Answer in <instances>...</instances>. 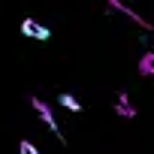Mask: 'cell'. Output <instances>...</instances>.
I'll return each mask as SVG.
<instances>
[{
  "mask_svg": "<svg viewBox=\"0 0 154 154\" xmlns=\"http://www.w3.org/2000/svg\"><path fill=\"white\" fill-rule=\"evenodd\" d=\"M30 106L36 109V115L42 118V124H45V127H48L51 133H57V121H54V115H51V109H48V103H42L39 97H30ZM57 139L63 142V136H60V133H57Z\"/></svg>",
  "mask_w": 154,
  "mask_h": 154,
  "instance_id": "cell-1",
  "label": "cell"
},
{
  "mask_svg": "<svg viewBox=\"0 0 154 154\" xmlns=\"http://www.w3.org/2000/svg\"><path fill=\"white\" fill-rule=\"evenodd\" d=\"M21 36H30V39H48V27H42L39 21H33V18H24L21 21Z\"/></svg>",
  "mask_w": 154,
  "mask_h": 154,
  "instance_id": "cell-2",
  "label": "cell"
},
{
  "mask_svg": "<svg viewBox=\"0 0 154 154\" xmlns=\"http://www.w3.org/2000/svg\"><path fill=\"white\" fill-rule=\"evenodd\" d=\"M115 112H118L121 118H136V109L130 106V97H127V94H118V106H115Z\"/></svg>",
  "mask_w": 154,
  "mask_h": 154,
  "instance_id": "cell-3",
  "label": "cell"
},
{
  "mask_svg": "<svg viewBox=\"0 0 154 154\" xmlns=\"http://www.w3.org/2000/svg\"><path fill=\"white\" fill-rule=\"evenodd\" d=\"M57 103H60V106H63L66 112H82V103L75 100L72 94H60V97H57Z\"/></svg>",
  "mask_w": 154,
  "mask_h": 154,
  "instance_id": "cell-4",
  "label": "cell"
},
{
  "mask_svg": "<svg viewBox=\"0 0 154 154\" xmlns=\"http://www.w3.org/2000/svg\"><path fill=\"white\" fill-rule=\"evenodd\" d=\"M139 72H142V75H154V51H148V54L139 60Z\"/></svg>",
  "mask_w": 154,
  "mask_h": 154,
  "instance_id": "cell-5",
  "label": "cell"
},
{
  "mask_svg": "<svg viewBox=\"0 0 154 154\" xmlns=\"http://www.w3.org/2000/svg\"><path fill=\"white\" fill-rule=\"evenodd\" d=\"M18 154H39V151H36V145H33V142L21 139V142H18Z\"/></svg>",
  "mask_w": 154,
  "mask_h": 154,
  "instance_id": "cell-6",
  "label": "cell"
}]
</instances>
